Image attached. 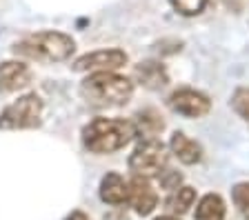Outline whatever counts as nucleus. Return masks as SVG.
<instances>
[{"mask_svg":"<svg viewBox=\"0 0 249 220\" xmlns=\"http://www.w3.org/2000/svg\"><path fill=\"white\" fill-rule=\"evenodd\" d=\"M156 220H178L176 216H160V218H156Z\"/></svg>","mask_w":249,"mask_h":220,"instance_id":"21","label":"nucleus"},{"mask_svg":"<svg viewBox=\"0 0 249 220\" xmlns=\"http://www.w3.org/2000/svg\"><path fill=\"white\" fill-rule=\"evenodd\" d=\"M171 153L180 160L182 165H196L202 160V147L189 136H185L182 131H174L169 140Z\"/></svg>","mask_w":249,"mask_h":220,"instance_id":"12","label":"nucleus"},{"mask_svg":"<svg viewBox=\"0 0 249 220\" xmlns=\"http://www.w3.org/2000/svg\"><path fill=\"white\" fill-rule=\"evenodd\" d=\"M231 198L238 214L243 216L245 220H249V183H238L233 185L231 189Z\"/></svg>","mask_w":249,"mask_h":220,"instance_id":"16","label":"nucleus"},{"mask_svg":"<svg viewBox=\"0 0 249 220\" xmlns=\"http://www.w3.org/2000/svg\"><path fill=\"white\" fill-rule=\"evenodd\" d=\"M14 51L40 63H62L76 51V42L62 32H38L16 42Z\"/></svg>","mask_w":249,"mask_h":220,"instance_id":"3","label":"nucleus"},{"mask_svg":"<svg viewBox=\"0 0 249 220\" xmlns=\"http://www.w3.org/2000/svg\"><path fill=\"white\" fill-rule=\"evenodd\" d=\"M129 198V183L116 171H109L100 180V200L107 204H123Z\"/></svg>","mask_w":249,"mask_h":220,"instance_id":"11","label":"nucleus"},{"mask_svg":"<svg viewBox=\"0 0 249 220\" xmlns=\"http://www.w3.org/2000/svg\"><path fill=\"white\" fill-rule=\"evenodd\" d=\"M138 136L136 122L124 118H93L83 127V145L91 153H114Z\"/></svg>","mask_w":249,"mask_h":220,"instance_id":"1","label":"nucleus"},{"mask_svg":"<svg viewBox=\"0 0 249 220\" xmlns=\"http://www.w3.org/2000/svg\"><path fill=\"white\" fill-rule=\"evenodd\" d=\"M127 53L123 49H98L85 53L71 65L73 71H116L127 65Z\"/></svg>","mask_w":249,"mask_h":220,"instance_id":"6","label":"nucleus"},{"mask_svg":"<svg viewBox=\"0 0 249 220\" xmlns=\"http://www.w3.org/2000/svg\"><path fill=\"white\" fill-rule=\"evenodd\" d=\"M231 107L249 125V89H236V94L231 96Z\"/></svg>","mask_w":249,"mask_h":220,"instance_id":"18","label":"nucleus"},{"mask_svg":"<svg viewBox=\"0 0 249 220\" xmlns=\"http://www.w3.org/2000/svg\"><path fill=\"white\" fill-rule=\"evenodd\" d=\"M134 83L116 71H93L80 83V96L93 107H120L129 102Z\"/></svg>","mask_w":249,"mask_h":220,"instance_id":"2","label":"nucleus"},{"mask_svg":"<svg viewBox=\"0 0 249 220\" xmlns=\"http://www.w3.org/2000/svg\"><path fill=\"white\" fill-rule=\"evenodd\" d=\"M65 220H89V218H87V214H83V211H71Z\"/></svg>","mask_w":249,"mask_h":220,"instance_id":"20","label":"nucleus"},{"mask_svg":"<svg viewBox=\"0 0 249 220\" xmlns=\"http://www.w3.org/2000/svg\"><path fill=\"white\" fill-rule=\"evenodd\" d=\"M42 122V98L25 94L0 111V129H36Z\"/></svg>","mask_w":249,"mask_h":220,"instance_id":"4","label":"nucleus"},{"mask_svg":"<svg viewBox=\"0 0 249 220\" xmlns=\"http://www.w3.org/2000/svg\"><path fill=\"white\" fill-rule=\"evenodd\" d=\"M127 203L131 204V209L138 216H149L158 204V196H156L154 187L149 185V180L145 176H134V180L129 183V198Z\"/></svg>","mask_w":249,"mask_h":220,"instance_id":"8","label":"nucleus"},{"mask_svg":"<svg viewBox=\"0 0 249 220\" xmlns=\"http://www.w3.org/2000/svg\"><path fill=\"white\" fill-rule=\"evenodd\" d=\"M169 107L176 114L185 116V118H202L207 116L212 109V100L207 94L196 89H189V87H182V89L174 91L169 96Z\"/></svg>","mask_w":249,"mask_h":220,"instance_id":"7","label":"nucleus"},{"mask_svg":"<svg viewBox=\"0 0 249 220\" xmlns=\"http://www.w3.org/2000/svg\"><path fill=\"white\" fill-rule=\"evenodd\" d=\"M134 78L136 83H140L145 89H151V91L162 89L169 83L165 65L158 63V60H142V63H138L134 67Z\"/></svg>","mask_w":249,"mask_h":220,"instance_id":"10","label":"nucleus"},{"mask_svg":"<svg viewBox=\"0 0 249 220\" xmlns=\"http://www.w3.org/2000/svg\"><path fill=\"white\" fill-rule=\"evenodd\" d=\"M194 203H196V191L192 187H178L167 198V209L174 214H185L194 207Z\"/></svg>","mask_w":249,"mask_h":220,"instance_id":"14","label":"nucleus"},{"mask_svg":"<svg viewBox=\"0 0 249 220\" xmlns=\"http://www.w3.org/2000/svg\"><path fill=\"white\" fill-rule=\"evenodd\" d=\"M169 2L182 16H198V14L207 7L209 0H169Z\"/></svg>","mask_w":249,"mask_h":220,"instance_id":"17","label":"nucleus"},{"mask_svg":"<svg viewBox=\"0 0 249 220\" xmlns=\"http://www.w3.org/2000/svg\"><path fill=\"white\" fill-rule=\"evenodd\" d=\"M225 214H227L225 200L218 194H207L198 200L194 218L196 220H225Z\"/></svg>","mask_w":249,"mask_h":220,"instance_id":"13","label":"nucleus"},{"mask_svg":"<svg viewBox=\"0 0 249 220\" xmlns=\"http://www.w3.org/2000/svg\"><path fill=\"white\" fill-rule=\"evenodd\" d=\"M162 127H165V122L160 120V116L156 114V111L147 109V111H140L138 114V125H136V129L142 131L145 138L156 136L158 131H162Z\"/></svg>","mask_w":249,"mask_h":220,"instance_id":"15","label":"nucleus"},{"mask_svg":"<svg viewBox=\"0 0 249 220\" xmlns=\"http://www.w3.org/2000/svg\"><path fill=\"white\" fill-rule=\"evenodd\" d=\"M167 165V152L165 145L156 136L142 138L136 145L134 153L129 156V169L134 171V176H158Z\"/></svg>","mask_w":249,"mask_h":220,"instance_id":"5","label":"nucleus"},{"mask_svg":"<svg viewBox=\"0 0 249 220\" xmlns=\"http://www.w3.org/2000/svg\"><path fill=\"white\" fill-rule=\"evenodd\" d=\"M158 180H160V185L165 189H178L180 187V183H182V176L178 171H171V169H162L160 173H158Z\"/></svg>","mask_w":249,"mask_h":220,"instance_id":"19","label":"nucleus"},{"mask_svg":"<svg viewBox=\"0 0 249 220\" xmlns=\"http://www.w3.org/2000/svg\"><path fill=\"white\" fill-rule=\"evenodd\" d=\"M31 83V69L22 60L0 63V91H18Z\"/></svg>","mask_w":249,"mask_h":220,"instance_id":"9","label":"nucleus"}]
</instances>
